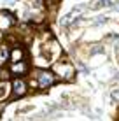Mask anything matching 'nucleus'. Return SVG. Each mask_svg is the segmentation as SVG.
Returning <instances> with one entry per match:
<instances>
[{"label": "nucleus", "instance_id": "obj_2", "mask_svg": "<svg viewBox=\"0 0 119 121\" xmlns=\"http://www.w3.org/2000/svg\"><path fill=\"white\" fill-rule=\"evenodd\" d=\"M12 93H14V97H23L26 93V82L23 79H16L12 82Z\"/></svg>", "mask_w": 119, "mask_h": 121}, {"label": "nucleus", "instance_id": "obj_10", "mask_svg": "<svg viewBox=\"0 0 119 121\" xmlns=\"http://www.w3.org/2000/svg\"><path fill=\"white\" fill-rule=\"evenodd\" d=\"M112 98H114V100H117V102H119V91H112Z\"/></svg>", "mask_w": 119, "mask_h": 121}, {"label": "nucleus", "instance_id": "obj_3", "mask_svg": "<svg viewBox=\"0 0 119 121\" xmlns=\"http://www.w3.org/2000/svg\"><path fill=\"white\" fill-rule=\"evenodd\" d=\"M16 21V18H14V14H11L9 11H2L0 12V28H7V26H11L12 23Z\"/></svg>", "mask_w": 119, "mask_h": 121}, {"label": "nucleus", "instance_id": "obj_6", "mask_svg": "<svg viewBox=\"0 0 119 121\" xmlns=\"http://www.w3.org/2000/svg\"><path fill=\"white\" fill-rule=\"evenodd\" d=\"M9 60L14 63V61H21L25 60V49L23 48H14L12 49V53L9 55Z\"/></svg>", "mask_w": 119, "mask_h": 121}, {"label": "nucleus", "instance_id": "obj_4", "mask_svg": "<svg viewBox=\"0 0 119 121\" xmlns=\"http://www.w3.org/2000/svg\"><path fill=\"white\" fill-rule=\"evenodd\" d=\"M26 63H25V60H21V61H14L12 63V67H11V72L12 74H16V76H21V74H25L26 72Z\"/></svg>", "mask_w": 119, "mask_h": 121}, {"label": "nucleus", "instance_id": "obj_11", "mask_svg": "<svg viewBox=\"0 0 119 121\" xmlns=\"http://www.w3.org/2000/svg\"><path fill=\"white\" fill-rule=\"evenodd\" d=\"M46 2H47V5H49V4H56L58 0H46Z\"/></svg>", "mask_w": 119, "mask_h": 121}, {"label": "nucleus", "instance_id": "obj_5", "mask_svg": "<svg viewBox=\"0 0 119 121\" xmlns=\"http://www.w3.org/2000/svg\"><path fill=\"white\" fill-rule=\"evenodd\" d=\"M56 69L58 70H63L65 74H61V79H70L72 77V74H74V67L72 65H68V63H58L56 65Z\"/></svg>", "mask_w": 119, "mask_h": 121}, {"label": "nucleus", "instance_id": "obj_7", "mask_svg": "<svg viewBox=\"0 0 119 121\" xmlns=\"http://www.w3.org/2000/svg\"><path fill=\"white\" fill-rule=\"evenodd\" d=\"M9 55H11V53H9V48H7L5 44L0 46V65H4L7 60H9Z\"/></svg>", "mask_w": 119, "mask_h": 121}, {"label": "nucleus", "instance_id": "obj_9", "mask_svg": "<svg viewBox=\"0 0 119 121\" xmlns=\"http://www.w3.org/2000/svg\"><path fill=\"white\" fill-rule=\"evenodd\" d=\"M102 5H110L109 0H98V2L95 4V7H102Z\"/></svg>", "mask_w": 119, "mask_h": 121}, {"label": "nucleus", "instance_id": "obj_8", "mask_svg": "<svg viewBox=\"0 0 119 121\" xmlns=\"http://www.w3.org/2000/svg\"><path fill=\"white\" fill-rule=\"evenodd\" d=\"M9 88L11 86L7 82H0V100H5V97L9 95Z\"/></svg>", "mask_w": 119, "mask_h": 121}, {"label": "nucleus", "instance_id": "obj_1", "mask_svg": "<svg viewBox=\"0 0 119 121\" xmlns=\"http://www.w3.org/2000/svg\"><path fill=\"white\" fill-rule=\"evenodd\" d=\"M54 81H56L54 74L49 72V70H39V72H37V84H39L40 90H46L49 86H53Z\"/></svg>", "mask_w": 119, "mask_h": 121}]
</instances>
